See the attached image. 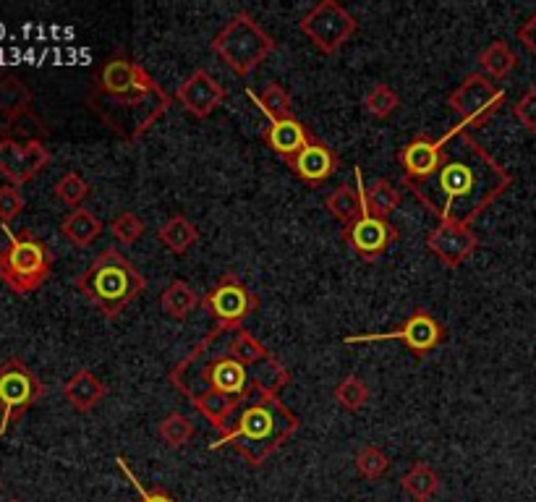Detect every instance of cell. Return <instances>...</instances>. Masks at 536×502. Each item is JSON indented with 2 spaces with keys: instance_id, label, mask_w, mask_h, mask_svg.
Masks as SVG:
<instances>
[{
  "instance_id": "6da1fadb",
  "label": "cell",
  "mask_w": 536,
  "mask_h": 502,
  "mask_svg": "<svg viewBox=\"0 0 536 502\" xmlns=\"http://www.w3.org/2000/svg\"><path fill=\"white\" fill-rule=\"evenodd\" d=\"M168 380L223 435L238 403L254 387L262 385L278 395L291 382V372L275 356L246 367L228 351V327H215L170 369Z\"/></svg>"
},
{
  "instance_id": "7a4b0ae2",
  "label": "cell",
  "mask_w": 536,
  "mask_h": 502,
  "mask_svg": "<svg viewBox=\"0 0 536 502\" xmlns=\"http://www.w3.org/2000/svg\"><path fill=\"white\" fill-rule=\"evenodd\" d=\"M403 186L437 223L474 225L513 186V176L461 123L445 147L440 168L424 181Z\"/></svg>"
},
{
  "instance_id": "3957f363",
  "label": "cell",
  "mask_w": 536,
  "mask_h": 502,
  "mask_svg": "<svg viewBox=\"0 0 536 502\" xmlns=\"http://www.w3.org/2000/svg\"><path fill=\"white\" fill-rule=\"evenodd\" d=\"M95 116L126 142L142 139L168 113L170 95L131 58H110L89 95Z\"/></svg>"
},
{
  "instance_id": "277c9868",
  "label": "cell",
  "mask_w": 536,
  "mask_h": 502,
  "mask_svg": "<svg viewBox=\"0 0 536 502\" xmlns=\"http://www.w3.org/2000/svg\"><path fill=\"white\" fill-rule=\"evenodd\" d=\"M299 427V416L293 414L278 395L257 385L244 401L238 403L231 424L218 442H212L210 450L233 445L249 466L259 469V466H265L272 453H278L285 442L299 432Z\"/></svg>"
},
{
  "instance_id": "5b68a950",
  "label": "cell",
  "mask_w": 536,
  "mask_h": 502,
  "mask_svg": "<svg viewBox=\"0 0 536 502\" xmlns=\"http://www.w3.org/2000/svg\"><path fill=\"white\" fill-rule=\"evenodd\" d=\"M76 288L84 299L100 309L108 319H116L134 299L147 291V280L121 251L108 246L100 257L76 278Z\"/></svg>"
},
{
  "instance_id": "8992f818",
  "label": "cell",
  "mask_w": 536,
  "mask_h": 502,
  "mask_svg": "<svg viewBox=\"0 0 536 502\" xmlns=\"http://www.w3.org/2000/svg\"><path fill=\"white\" fill-rule=\"evenodd\" d=\"M8 246L0 251V280L19 296L37 291L53 270V251L32 231L14 233L3 225Z\"/></svg>"
},
{
  "instance_id": "52a82bcc",
  "label": "cell",
  "mask_w": 536,
  "mask_h": 502,
  "mask_svg": "<svg viewBox=\"0 0 536 502\" xmlns=\"http://www.w3.org/2000/svg\"><path fill=\"white\" fill-rule=\"evenodd\" d=\"M210 48L233 74L246 76L262 66L278 45L252 16L241 11L212 37Z\"/></svg>"
},
{
  "instance_id": "ba28073f",
  "label": "cell",
  "mask_w": 536,
  "mask_h": 502,
  "mask_svg": "<svg viewBox=\"0 0 536 502\" xmlns=\"http://www.w3.org/2000/svg\"><path fill=\"white\" fill-rule=\"evenodd\" d=\"M45 395V385L40 377L21 359L11 356L0 364V437L8 435L21 416L27 414L34 403Z\"/></svg>"
},
{
  "instance_id": "9c48e42d",
  "label": "cell",
  "mask_w": 536,
  "mask_h": 502,
  "mask_svg": "<svg viewBox=\"0 0 536 502\" xmlns=\"http://www.w3.org/2000/svg\"><path fill=\"white\" fill-rule=\"evenodd\" d=\"M448 105L453 113H458L461 123L469 126H484L487 121L500 113L505 105V89L497 87L489 76L484 74H469L458 87L450 92Z\"/></svg>"
},
{
  "instance_id": "30bf717a",
  "label": "cell",
  "mask_w": 536,
  "mask_h": 502,
  "mask_svg": "<svg viewBox=\"0 0 536 502\" xmlns=\"http://www.w3.org/2000/svg\"><path fill=\"white\" fill-rule=\"evenodd\" d=\"M299 27L319 53L333 55L351 40L359 24L338 0H319L317 6L301 19Z\"/></svg>"
},
{
  "instance_id": "8fae6325",
  "label": "cell",
  "mask_w": 536,
  "mask_h": 502,
  "mask_svg": "<svg viewBox=\"0 0 536 502\" xmlns=\"http://www.w3.org/2000/svg\"><path fill=\"white\" fill-rule=\"evenodd\" d=\"M257 296H254L236 272H223V278L202 299V306L218 319V327H241L249 314L257 312Z\"/></svg>"
},
{
  "instance_id": "7c38bea8",
  "label": "cell",
  "mask_w": 536,
  "mask_h": 502,
  "mask_svg": "<svg viewBox=\"0 0 536 502\" xmlns=\"http://www.w3.org/2000/svg\"><path fill=\"white\" fill-rule=\"evenodd\" d=\"M442 338H445V327H442L427 309H416V312L411 314L398 330H393V333L348 335L343 343H346V346H361V343H390V340H398V343H403L408 351L429 353L432 348L440 346Z\"/></svg>"
},
{
  "instance_id": "4fadbf2b",
  "label": "cell",
  "mask_w": 536,
  "mask_h": 502,
  "mask_svg": "<svg viewBox=\"0 0 536 502\" xmlns=\"http://www.w3.org/2000/svg\"><path fill=\"white\" fill-rule=\"evenodd\" d=\"M50 152L42 142H14L0 136V176L8 184L24 186L34 176H40V170L48 168Z\"/></svg>"
},
{
  "instance_id": "5bb4252c",
  "label": "cell",
  "mask_w": 536,
  "mask_h": 502,
  "mask_svg": "<svg viewBox=\"0 0 536 502\" xmlns=\"http://www.w3.org/2000/svg\"><path fill=\"white\" fill-rule=\"evenodd\" d=\"M455 131H458V126L445 131L440 139H432V136L421 134L416 136V139H411V142L398 152V163H401L403 168V184L424 181V178H429L437 168H440L445 147H448V142L455 136Z\"/></svg>"
},
{
  "instance_id": "9a60e30c",
  "label": "cell",
  "mask_w": 536,
  "mask_h": 502,
  "mask_svg": "<svg viewBox=\"0 0 536 502\" xmlns=\"http://www.w3.org/2000/svg\"><path fill=\"white\" fill-rule=\"evenodd\" d=\"M343 241L351 246L356 257H361L364 262H374L398 241V231L387 220L374 218L367 210L356 223L343 228Z\"/></svg>"
},
{
  "instance_id": "2e32d148",
  "label": "cell",
  "mask_w": 536,
  "mask_h": 502,
  "mask_svg": "<svg viewBox=\"0 0 536 502\" xmlns=\"http://www.w3.org/2000/svg\"><path fill=\"white\" fill-rule=\"evenodd\" d=\"M427 249L448 270H458L479 249V236L476 231H471V225L437 223L435 231L427 236Z\"/></svg>"
},
{
  "instance_id": "e0dca14e",
  "label": "cell",
  "mask_w": 536,
  "mask_h": 502,
  "mask_svg": "<svg viewBox=\"0 0 536 502\" xmlns=\"http://www.w3.org/2000/svg\"><path fill=\"white\" fill-rule=\"evenodd\" d=\"M173 100H176L186 113L204 121V118H210L212 113L223 105L225 87L215 76L207 74L204 68H197L184 84H178Z\"/></svg>"
},
{
  "instance_id": "ac0fdd59",
  "label": "cell",
  "mask_w": 536,
  "mask_h": 502,
  "mask_svg": "<svg viewBox=\"0 0 536 502\" xmlns=\"http://www.w3.org/2000/svg\"><path fill=\"white\" fill-rule=\"evenodd\" d=\"M338 165V155H335L327 144L314 142V139L306 144L299 155L288 160V168H291L301 181H306V184H325L327 178L335 176Z\"/></svg>"
},
{
  "instance_id": "d6986e66",
  "label": "cell",
  "mask_w": 536,
  "mask_h": 502,
  "mask_svg": "<svg viewBox=\"0 0 536 502\" xmlns=\"http://www.w3.org/2000/svg\"><path fill=\"white\" fill-rule=\"evenodd\" d=\"M353 173H356V186H338V189L325 199V210L330 212L338 223H343V228L356 223V220L367 212V184H364V173H361V168H356Z\"/></svg>"
},
{
  "instance_id": "ffe728a7",
  "label": "cell",
  "mask_w": 536,
  "mask_h": 502,
  "mask_svg": "<svg viewBox=\"0 0 536 502\" xmlns=\"http://www.w3.org/2000/svg\"><path fill=\"white\" fill-rule=\"evenodd\" d=\"M265 142L275 155L291 160L299 155L306 144L312 142V134L306 131L304 123L299 118H280V121H270L265 131Z\"/></svg>"
},
{
  "instance_id": "44dd1931",
  "label": "cell",
  "mask_w": 536,
  "mask_h": 502,
  "mask_svg": "<svg viewBox=\"0 0 536 502\" xmlns=\"http://www.w3.org/2000/svg\"><path fill=\"white\" fill-rule=\"evenodd\" d=\"M105 395H108V387L102 385V382L97 380V374L89 372V369L74 372L66 380V385H63V398H66L76 411H82V414L92 411Z\"/></svg>"
},
{
  "instance_id": "7402d4cb",
  "label": "cell",
  "mask_w": 536,
  "mask_h": 502,
  "mask_svg": "<svg viewBox=\"0 0 536 502\" xmlns=\"http://www.w3.org/2000/svg\"><path fill=\"white\" fill-rule=\"evenodd\" d=\"M157 241H160L170 254L181 257V254H186V251L199 241V228L191 223L189 218H184V215H173V218L160 225Z\"/></svg>"
},
{
  "instance_id": "603a6c76",
  "label": "cell",
  "mask_w": 536,
  "mask_h": 502,
  "mask_svg": "<svg viewBox=\"0 0 536 502\" xmlns=\"http://www.w3.org/2000/svg\"><path fill=\"white\" fill-rule=\"evenodd\" d=\"M197 306H202V299H199V293L194 291L189 283H184V280H173V283L160 293V309H163V314H168L170 319H176V322L189 317Z\"/></svg>"
},
{
  "instance_id": "cb8c5ba5",
  "label": "cell",
  "mask_w": 536,
  "mask_h": 502,
  "mask_svg": "<svg viewBox=\"0 0 536 502\" xmlns=\"http://www.w3.org/2000/svg\"><path fill=\"white\" fill-rule=\"evenodd\" d=\"M401 487L408 497H414L416 502H427L442 489V479L429 463H414L406 474L401 476Z\"/></svg>"
},
{
  "instance_id": "d4e9b609",
  "label": "cell",
  "mask_w": 536,
  "mask_h": 502,
  "mask_svg": "<svg viewBox=\"0 0 536 502\" xmlns=\"http://www.w3.org/2000/svg\"><path fill=\"white\" fill-rule=\"evenodd\" d=\"M32 110V89L19 76H0V116L11 121Z\"/></svg>"
},
{
  "instance_id": "484cf974",
  "label": "cell",
  "mask_w": 536,
  "mask_h": 502,
  "mask_svg": "<svg viewBox=\"0 0 536 502\" xmlns=\"http://www.w3.org/2000/svg\"><path fill=\"white\" fill-rule=\"evenodd\" d=\"M479 66H482L484 76L500 82L518 66V55L505 40H495L489 42L484 50H479Z\"/></svg>"
},
{
  "instance_id": "4316f807",
  "label": "cell",
  "mask_w": 536,
  "mask_h": 502,
  "mask_svg": "<svg viewBox=\"0 0 536 502\" xmlns=\"http://www.w3.org/2000/svg\"><path fill=\"white\" fill-rule=\"evenodd\" d=\"M61 233L71 241L74 246H89L102 233V223L92 215L89 210L79 207V210L68 212L66 218L61 220Z\"/></svg>"
},
{
  "instance_id": "83f0119b",
  "label": "cell",
  "mask_w": 536,
  "mask_h": 502,
  "mask_svg": "<svg viewBox=\"0 0 536 502\" xmlns=\"http://www.w3.org/2000/svg\"><path fill=\"white\" fill-rule=\"evenodd\" d=\"M3 139H14V142H42L45 144V139L50 136V129L45 126V121H42L34 110H27V113H21V116L11 118V121H6V126H3Z\"/></svg>"
},
{
  "instance_id": "f1b7e54d",
  "label": "cell",
  "mask_w": 536,
  "mask_h": 502,
  "mask_svg": "<svg viewBox=\"0 0 536 502\" xmlns=\"http://www.w3.org/2000/svg\"><path fill=\"white\" fill-rule=\"evenodd\" d=\"M246 97L249 100L257 102V108L265 113L270 121H280V118H291V95H288V89L283 87V84L278 82H270L265 87V92L262 95H257V92H252V89L246 87L244 89Z\"/></svg>"
},
{
  "instance_id": "f546056e",
  "label": "cell",
  "mask_w": 536,
  "mask_h": 502,
  "mask_svg": "<svg viewBox=\"0 0 536 502\" xmlns=\"http://www.w3.org/2000/svg\"><path fill=\"white\" fill-rule=\"evenodd\" d=\"M398 204H401V191L387 178H377L374 184L367 186V210L374 218L387 220V215H393Z\"/></svg>"
},
{
  "instance_id": "4dcf8cb0",
  "label": "cell",
  "mask_w": 536,
  "mask_h": 502,
  "mask_svg": "<svg viewBox=\"0 0 536 502\" xmlns=\"http://www.w3.org/2000/svg\"><path fill=\"white\" fill-rule=\"evenodd\" d=\"M194 432H197L194 424H191L184 414H178V411L165 416V419L160 421V427H157V437H160V442H163L165 448H170V450L189 445Z\"/></svg>"
},
{
  "instance_id": "1f68e13d",
  "label": "cell",
  "mask_w": 536,
  "mask_h": 502,
  "mask_svg": "<svg viewBox=\"0 0 536 502\" xmlns=\"http://www.w3.org/2000/svg\"><path fill=\"white\" fill-rule=\"evenodd\" d=\"M53 194L61 199L63 204H68V207L79 210V207H82V204L89 199V194H92V186H89L87 181L79 176V173H74V170H71V173H63V176L55 181Z\"/></svg>"
},
{
  "instance_id": "d6a6232c",
  "label": "cell",
  "mask_w": 536,
  "mask_h": 502,
  "mask_svg": "<svg viewBox=\"0 0 536 502\" xmlns=\"http://www.w3.org/2000/svg\"><path fill=\"white\" fill-rule=\"evenodd\" d=\"M335 401L340 403V408H346V411H361L369 401L367 382L356 377V374H348V377H343V380L335 385Z\"/></svg>"
},
{
  "instance_id": "836d02e7",
  "label": "cell",
  "mask_w": 536,
  "mask_h": 502,
  "mask_svg": "<svg viewBox=\"0 0 536 502\" xmlns=\"http://www.w3.org/2000/svg\"><path fill=\"white\" fill-rule=\"evenodd\" d=\"M398 105H401V97L395 95V89H390L387 84H374V87L367 92V97H364V108H367V113L374 118H380V121L393 116L395 110H398Z\"/></svg>"
},
{
  "instance_id": "e575fe53",
  "label": "cell",
  "mask_w": 536,
  "mask_h": 502,
  "mask_svg": "<svg viewBox=\"0 0 536 502\" xmlns=\"http://www.w3.org/2000/svg\"><path fill=\"white\" fill-rule=\"evenodd\" d=\"M390 469V458L385 455V450H380L377 445H364V448L356 453V471H359L364 479L369 482H377Z\"/></svg>"
},
{
  "instance_id": "d590c367",
  "label": "cell",
  "mask_w": 536,
  "mask_h": 502,
  "mask_svg": "<svg viewBox=\"0 0 536 502\" xmlns=\"http://www.w3.org/2000/svg\"><path fill=\"white\" fill-rule=\"evenodd\" d=\"M110 233H113V238L121 241L123 246H129L144 236V220L139 218V215H134V212H121V215H116L113 223H110Z\"/></svg>"
},
{
  "instance_id": "8d00e7d4",
  "label": "cell",
  "mask_w": 536,
  "mask_h": 502,
  "mask_svg": "<svg viewBox=\"0 0 536 502\" xmlns=\"http://www.w3.org/2000/svg\"><path fill=\"white\" fill-rule=\"evenodd\" d=\"M116 463H118V469L123 471V476H126V479L131 482V487L136 489V495H139V500H136V502H176L173 497L168 495V492H165L163 487H152V489L144 487V484L139 482V476H136L134 471H131V466L126 463V458H123V455H118Z\"/></svg>"
},
{
  "instance_id": "74e56055",
  "label": "cell",
  "mask_w": 536,
  "mask_h": 502,
  "mask_svg": "<svg viewBox=\"0 0 536 502\" xmlns=\"http://www.w3.org/2000/svg\"><path fill=\"white\" fill-rule=\"evenodd\" d=\"M21 210H24V197H21L19 186H0V225H8L11 220L19 218Z\"/></svg>"
},
{
  "instance_id": "f35d334b",
  "label": "cell",
  "mask_w": 536,
  "mask_h": 502,
  "mask_svg": "<svg viewBox=\"0 0 536 502\" xmlns=\"http://www.w3.org/2000/svg\"><path fill=\"white\" fill-rule=\"evenodd\" d=\"M513 116L518 118V123H521L531 136H536V84H531V87L518 97V102L513 105Z\"/></svg>"
},
{
  "instance_id": "ab89813d",
  "label": "cell",
  "mask_w": 536,
  "mask_h": 502,
  "mask_svg": "<svg viewBox=\"0 0 536 502\" xmlns=\"http://www.w3.org/2000/svg\"><path fill=\"white\" fill-rule=\"evenodd\" d=\"M516 37H518V42H521L523 48L529 50L531 55H536V14H531L529 19L523 21L521 27H518Z\"/></svg>"
},
{
  "instance_id": "60d3db41",
  "label": "cell",
  "mask_w": 536,
  "mask_h": 502,
  "mask_svg": "<svg viewBox=\"0 0 536 502\" xmlns=\"http://www.w3.org/2000/svg\"><path fill=\"white\" fill-rule=\"evenodd\" d=\"M0 489H3V482H0Z\"/></svg>"
},
{
  "instance_id": "b9f144b4",
  "label": "cell",
  "mask_w": 536,
  "mask_h": 502,
  "mask_svg": "<svg viewBox=\"0 0 536 502\" xmlns=\"http://www.w3.org/2000/svg\"><path fill=\"white\" fill-rule=\"evenodd\" d=\"M11 502H21V500H11Z\"/></svg>"
}]
</instances>
